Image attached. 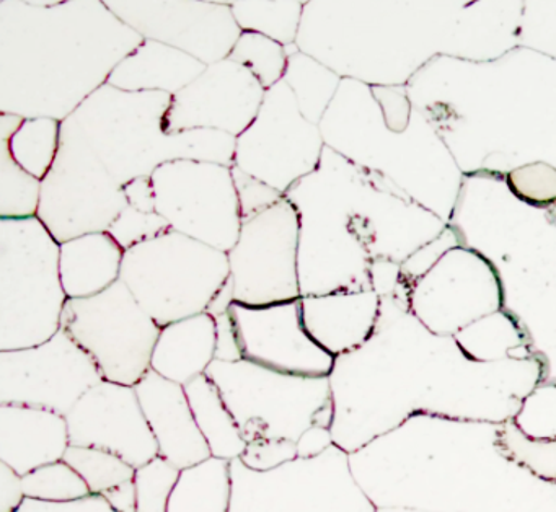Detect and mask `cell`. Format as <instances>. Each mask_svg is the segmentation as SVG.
Wrapping results in <instances>:
<instances>
[{"instance_id": "obj_1", "label": "cell", "mask_w": 556, "mask_h": 512, "mask_svg": "<svg viewBox=\"0 0 556 512\" xmlns=\"http://www.w3.org/2000/svg\"><path fill=\"white\" fill-rule=\"evenodd\" d=\"M2 113L64 121L144 41L105 2H2Z\"/></svg>"}, {"instance_id": "obj_2", "label": "cell", "mask_w": 556, "mask_h": 512, "mask_svg": "<svg viewBox=\"0 0 556 512\" xmlns=\"http://www.w3.org/2000/svg\"><path fill=\"white\" fill-rule=\"evenodd\" d=\"M172 97L165 91H125L105 84L71 117L122 186L136 178H151L157 166L170 160L232 166L236 137L210 129L165 130Z\"/></svg>"}, {"instance_id": "obj_3", "label": "cell", "mask_w": 556, "mask_h": 512, "mask_svg": "<svg viewBox=\"0 0 556 512\" xmlns=\"http://www.w3.org/2000/svg\"><path fill=\"white\" fill-rule=\"evenodd\" d=\"M60 257L40 218H0V351L34 348L63 328Z\"/></svg>"}, {"instance_id": "obj_4", "label": "cell", "mask_w": 556, "mask_h": 512, "mask_svg": "<svg viewBox=\"0 0 556 512\" xmlns=\"http://www.w3.org/2000/svg\"><path fill=\"white\" fill-rule=\"evenodd\" d=\"M229 277L226 251L172 228L126 250L119 274L159 326L207 312Z\"/></svg>"}, {"instance_id": "obj_5", "label": "cell", "mask_w": 556, "mask_h": 512, "mask_svg": "<svg viewBox=\"0 0 556 512\" xmlns=\"http://www.w3.org/2000/svg\"><path fill=\"white\" fill-rule=\"evenodd\" d=\"M239 424L247 444L299 437L312 426L333 423L328 377H302L255 362L214 361L206 372Z\"/></svg>"}, {"instance_id": "obj_6", "label": "cell", "mask_w": 556, "mask_h": 512, "mask_svg": "<svg viewBox=\"0 0 556 512\" xmlns=\"http://www.w3.org/2000/svg\"><path fill=\"white\" fill-rule=\"evenodd\" d=\"M128 205L125 189L93 152L73 117L61 124L60 150L41 182L37 217L60 243L109 232Z\"/></svg>"}, {"instance_id": "obj_7", "label": "cell", "mask_w": 556, "mask_h": 512, "mask_svg": "<svg viewBox=\"0 0 556 512\" xmlns=\"http://www.w3.org/2000/svg\"><path fill=\"white\" fill-rule=\"evenodd\" d=\"M230 472V512H377L354 479L348 453L337 446L269 472H253L237 459Z\"/></svg>"}, {"instance_id": "obj_8", "label": "cell", "mask_w": 556, "mask_h": 512, "mask_svg": "<svg viewBox=\"0 0 556 512\" xmlns=\"http://www.w3.org/2000/svg\"><path fill=\"white\" fill-rule=\"evenodd\" d=\"M63 329L93 359L103 378L135 387L151 371L162 326L122 279L87 299H70Z\"/></svg>"}, {"instance_id": "obj_9", "label": "cell", "mask_w": 556, "mask_h": 512, "mask_svg": "<svg viewBox=\"0 0 556 512\" xmlns=\"http://www.w3.org/2000/svg\"><path fill=\"white\" fill-rule=\"evenodd\" d=\"M151 182L155 212L172 230L226 253L236 247L243 221L232 166L170 160L155 168Z\"/></svg>"}, {"instance_id": "obj_10", "label": "cell", "mask_w": 556, "mask_h": 512, "mask_svg": "<svg viewBox=\"0 0 556 512\" xmlns=\"http://www.w3.org/2000/svg\"><path fill=\"white\" fill-rule=\"evenodd\" d=\"M317 124L305 120L285 80L268 88L258 116L236 139L233 165L282 196L320 163Z\"/></svg>"}, {"instance_id": "obj_11", "label": "cell", "mask_w": 556, "mask_h": 512, "mask_svg": "<svg viewBox=\"0 0 556 512\" xmlns=\"http://www.w3.org/2000/svg\"><path fill=\"white\" fill-rule=\"evenodd\" d=\"M227 257L233 302L269 305L301 299L299 214L286 196L242 222Z\"/></svg>"}, {"instance_id": "obj_12", "label": "cell", "mask_w": 556, "mask_h": 512, "mask_svg": "<svg viewBox=\"0 0 556 512\" xmlns=\"http://www.w3.org/2000/svg\"><path fill=\"white\" fill-rule=\"evenodd\" d=\"M102 380L93 359L63 328L34 348L0 351V404L45 408L66 416Z\"/></svg>"}, {"instance_id": "obj_13", "label": "cell", "mask_w": 556, "mask_h": 512, "mask_svg": "<svg viewBox=\"0 0 556 512\" xmlns=\"http://www.w3.org/2000/svg\"><path fill=\"white\" fill-rule=\"evenodd\" d=\"M144 39L164 42L211 65L229 58L242 29L230 2H105Z\"/></svg>"}, {"instance_id": "obj_14", "label": "cell", "mask_w": 556, "mask_h": 512, "mask_svg": "<svg viewBox=\"0 0 556 512\" xmlns=\"http://www.w3.org/2000/svg\"><path fill=\"white\" fill-rule=\"evenodd\" d=\"M242 359L302 377H328L334 355L325 351L304 326L301 299L269 305L229 309Z\"/></svg>"}, {"instance_id": "obj_15", "label": "cell", "mask_w": 556, "mask_h": 512, "mask_svg": "<svg viewBox=\"0 0 556 512\" xmlns=\"http://www.w3.org/2000/svg\"><path fill=\"white\" fill-rule=\"evenodd\" d=\"M265 93L249 68L224 59L207 65L197 80L172 97L165 130H220L237 139L258 116Z\"/></svg>"}, {"instance_id": "obj_16", "label": "cell", "mask_w": 556, "mask_h": 512, "mask_svg": "<svg viewBox=\"0 0 556 512\" xmlns=\"http://www.w3.org/2000/svg\"><path fill=\"white\" fill-rule=\"evenodd\" d=\"M66 420L71 446L110 450L135 469L159 457L135 387L102 380L74 404Z\"/></svg>"}, {"instance_id": "obj_17", "label": "cell", "mask_w": 556, "mask_h": 512, "mask_svg": "<svg viewBox=\"0 0 556 512\" xmlns=\"http://www.w3.org/2000/svg\"><path fill=\"white\" fill-rule=\"evenodd\" d=\"M135 388L157 442L159 457L178 470L213 457L194 420L184 385L167 380L151 369Z\"/></svg>"}, {"instance_id": "obj_18", "label": "cell", "mask_w": 556, "mask_h": 512, "mask_svg": "<svg viewBox=\"0 0 556 512\" xmlns=\"http://www.w3.org/2000/svg\"><path fill=\"white\" fill-rule=\"evenodd\" d=\"M70 446L64 414L25 404H0V462L18 475L64 460Z\"/></svg>"}, {"instance_id": "obj_19", "label": "cell", "mask_w": 556, "mask_h": 512, "mask_svg": "<svg viewBox=\"0 0 556 512\" xmlns=\"http://www.w3.org/2000/svg\"><path fill=\"white\" fill-rule=\"evenodd\" d=\"M216 319L207 312L198 313L162 326L152 352L151 369L185 387L206 374L216 361Z\"/></svg>"}, {"instance_id": "obj_20", "label": "cell", "mask_w": 556, "mask_h": 512, "mask_svg": "<svg viewBox=\"0 0 556 512\" xmlns=\"http://www.w3.org/2000/svg\"><path fill=\"white\" fill-rule=\"evenodd\" d=\"M206 67V64L180 49L144 39L136 51L116 65L109 84L125 91L177 95L197 80Z\"/></svg>"}, {"instance_id": "obj_21", "label": "cell", "mask_w": 556, "mask_h": 512, "mask_svg": "<svg viewBox=\"0 0 556 512\" xmlns=\"http://www.w3.org/2000/svg\"><path fill=\"white\" fill-rule=\"evenodd\" d=\"M125 250L109 232L61 243V280L67 299H87L118 283Z\"/></svg>"}, {"instance_id": "obj_22", "label": "cell", "mask_w": 556, "mask_h": 512, "mask_svg": "<svg viewBox=\"0 0 556 512\" xmlns=\"http://www.w3.org/2000/svg\"><path fill=\"white\" fill-rule=\"evenodd\" d=\"M185 391L211 455L229 462L240 459L245 452L247 440L216 384L204 374L185 385Z\"/></svg>"}, {"instance_id": "obj_23", "label": "cell", "mask_w": 556, "mask_h": 512, "mask_svg": "<svg viewBox=\"0 0 556 512\" xmlns=\"http://www.w3.org/2000/svg\"><path fill=\"white\" fill-rule=\"evenodd\" d=\"M232 472L229 460L210 457L180 470L168 512H230Z\"/></svg>"}, {"instance_id": "obj_24", "label": "cell", "mask_w": 556, "mask_h": 512, "mask_svg": "<svg viewBox=\"0 0 556 512\" xmlns=\"http://www.w3.org/2000/svg\"><path fill=\"white\" fill-rule=\"evenodd\" d=\"M61 124L63 121L51 117H30L22 123L11 139L2 140L8 142L15 162L43 182L60 150Z\"/></svg>"}, {"instance_id": "obj_25", "label": "cell", "mask_w": 556, "mask_h": 512, "mask_svg": "<svg viewBox=\"0 0 556 512\" xmlns=\"http://www.w3.org/2000/svg\"><path fill=\"white\" fill-rule=\"evenodd\" d=\"M305 2H230L243 32L268 36L282 46L295 45Z\"/></svg>"}, {"instance_id": "obj_26", "label": "cell", "mask_w": 556, "mask_h": 512, "mask_svg": "<svg viewBox=\"0 0 556 512\" xmlns=\"http://www.w3.org/2000/svg\"><path fill=\"white\" fill-rule=\"evenodd\" d=\"M64 460L83 476L92 495L103 496L136 476L131 463L99 447L70 446Z\"/></svg>"}, {"instance_id": "obj_27", "label": "cell", "mask_w": 556, "mask_h": 512, "mask_svg": "<svg viewBox=\"0 0 556 512\" xmlns=\"http://www.w3.org/2000/svg\"><path fill=\"white\" fill-rule=\"evenodd\" d=\"M229 59L249 68L268 90L285 78L289 61L288 46L258 33L243 32Z\"/></svg>"}, {"instance_id": "obj_28", "label": "cell", "mask_w": 556, "mask_h": 512, "mask_svg": "<svg viewBox=\"0 0 556 512\" xmlns=\"http://www.w3.org/2000/svg\"><path fill=\"white\" fill-rule=\"evenodd\" d=\"M41 179L25 172L2 140V199L0 218L37 217L40 208Z\"/></svg>"}, {"instance_id": "obj_29", "label": "cell", "mask_w": 556, "mask_h": 512, "mask_svg": "<svg viewBox=\"0 0 556 512\" xmlns=\"http://www.w3.org/2000/svg\"><path fill=\"white\" fill-rule=\"evenodd\" d=\"M22 478L25 496L38 501L67 502L92 495L83 476L66 460L48 463Z\"/></svg>"}, {"instance_id": "obj_30", "label": "cell", "mask_w": 556, "mask_h": 512, "mask_svg": "<svg viewBox=\"0 0 556 512\" xmlns=\"http://www.w3.org/2000/svg\"><path fill=\"white\" fill-rule=\"evenodd\" d=\"M180 470L162 457L136 469V512H168Z\"/></svg>"}, {"instance_id": "obj_31", "label": "cell", "mask_w": 556, "mask_h": 512, "mask_svg": "<svg viewBox=\"0 0 556 512\" xmlns=\"http://www.w3.org/2000/svg\"><path fill=\"white\" fill-rule=\"evenodd\" d=\"M167 230H170V225L157 212L141 211L128 202L125 211L113 222L109 234L126 251Z\"/></svg>"}, {"instance_id": "obj_32", "label": "cell", "mask_w": 556, "mask_h": 512, "mask_svg": "<svg viewBox=\"0 0 556 512\" xmlns=\"http://www.w3.org/2000/svg\"><path fill=\"white\" fill-rule=\"evenodd\" d=\"M509 186L523 201L546 204L556 201V170L546 163H532L509 173Z\"/></svg>"}, {"instance_id": "obj_33", "label": "cell", "mask_w": 556, "mask_h": 512, "mask_svg": "<svg viewBox=\"0 0 556 512\" xmlns=\"http://www.w3.org/2000/svg\"><path fill=\"white\" fill-rule=\"evenodd\" d=\"M295 459H299L295 440L260 439L247 444L239 460L253 472H269Z\"/></svg>"}, {"instance_id": "obj_34", "label": "cell", "mask_w": 556, "mask_h": 512, "mask_svg": "<svg viewBox=\"0 0 556 512\" xmlns=\"http://www.w3.org/2000/svg\"><path fill=\"white\" fill-rule=\"evenodd\" d=\"M232 175L237 192H239L242 221L265 211L266 208L275 204L279 199L285 198L281 192L275 191V189L266 186L265 183L240 172L236 166H232Z\"/></svg>"}, {"instance_id": "obj_35", "label": "cell", "mask_w": 556, "mask_h": 512, "mask_svg": "<svg viewBox=\"0 0 556 512\" xmlns=\"http://www.w3.org/2000/svg\"><path fill=\"white\" fill-rule=\"evenodd\" d=\"M17 512H116L103 496L90 495L87 498L67 502L38 501L27 498Z\"/></svg>"}, {"instance_id": "obj_36", "label": "cell", "mask_w": 556, "mask_h": 512, "mask_svg": "<svg viewBox=\"0 0 556 512\" xmlns=\"http://www.w3.org/2000/svg\"><path fill=\"white\" fill-rule=\"evenodd\" d=\"M25 499L22 475L8 463L0 462V512H17Z\"/></svg>"}, {"instance_id": "obj_37", "label": "cell", "mask_w": 556, "mask_h": 512, "mask_svg": "<svg viewBox=\"0 0 556 512\" xmlns=\"http://www.w3.org/2000/svg\"><path fill=\"white\" fill-rule=\"evenodd\" d=\"M299 459H314L333 447V437L328 427L312 426L298 439Z\"/></svg>"}, {"instance_id": "obj_38", "label": "cell", "mask_w": 556, "mask_h": 512, "mask_svg": "<svg viewBox=\"0 0 556 512\" xmlns=\"http://www.w3.org/2000/svg\"><path fill=\"white\" fill-rule=\"evenodd\" d=\"M103 498L109 501V504L112 505L116 512H136V502H138V499H136L135 479L110 489V491L103 495Z\"/></svg>"}]
</instances>
